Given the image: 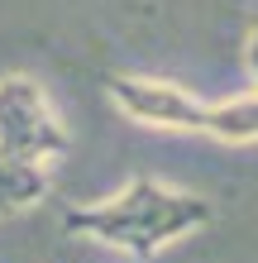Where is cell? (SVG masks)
<instances>
[{
  "label": "cell",
  "instance_id": "cell-2",
  "mask_svg": "<svg viewBox=\"0 0 258 263\" xmlns=\"http://www.w3.org/2000/svg\"><path fill=\"white\" fill-rule=\"evenodd\" d=\"M72 148V134L63 115L53 110L48 91L24 72L0 77V153L48 167Z\"/></svg>",
  "mask_w": 258,
  "mask_h": 263
},
{
  "label": "cell",
  "instance_id": "cell-3",
  "mask_svg": "<svg viewBox=\"0 0 258 263\" xmlns=\"http://www.w3.org/2000/svg\"><path fill=\"white\" fill-rule=\"evenodd\" d=\"M105 96L120 105V115H129L134 125L148 129H172V134H201L206 129V105L201 96H191L187 86L163 82V77H134L115 72L105 77Z\"/></svg>",
  "mask_w": 258,
  "mask_h": 263
},
{
  "label": "cell",
  "instance_id": "cell-5",
  "mask_svg": "<svg viewBox=\"0 0 258 263\" xmlns=\"http://www.w3.org/2000/svg\"><path fill=\"white\" fill-rule=\"evenodd\" d=\"M43 196H48V167L0 153V215L34 211Z\"/></svg>",
  "mask_w": 258,
  "mask_h": 263
},
{
  "label": "cell",
  "instance_id": "cell-4",
  "mask_svg": "<svg viewBox=\"0 0 258 263\" xmlns=\"http://www.w3.org/2000/svg\"><path fill=\"white\" fill-rule=\"evenodd\" d=\"M206 139H215V144H258V91H244V96L234 101H215L206 105Z\"/></svg>",
  "mask_w": 258,
  "mask_h": 263
},
{
  "label": "cell",
  "instance_id": "cell-6",
  "mask_svg": "<svg viewBox=\"0 0 258 263\" xmlns=\"http://www.w3.org/2000/svg\"><path fill=\"white\" fill-rule=\"evenodd\" d=\"M244 63H249V77H253V91H258V20L249 29V43H244Z\"/></svg>",
  "mask_w": 258,
  "mask_h": 263
},
{
  "label": "cell",
  "instance_id": "cell-1",
  "mask_svg": "<svg viewBox=\"0 0 258 263\" xmlns=\"http://www.w3.org/2000/svg\"><path fill=\"white\" fill-rule=\"evenodd\" d=\"M63 220L72 235H86L105 249H120L129 258H153L168 244L187 239L191 230H206L215 220V206L196 192H177L168 182L139 173L115 196H101L91 206H72Z\"/></svg>",
  "mask_w": 258,
  "mask_h": 263
}]
</instances>
